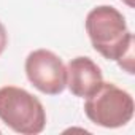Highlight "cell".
I'll use <instances>...</instances> for the list:
<instances>
[{
    "instance_id": "obj_7",
    "label": "cell",
    "mask_w": 135,
    "mask_h": 135,
    "mask_svg": "<svg viewBox=\"0 0 135 135\" xmlns=\"http://www.w3.org/2000/svg\"><path fill=\"white\" fill-rule=\"evenodd\" d=\"M121 2H122V3H126L129 8H133V7H135V2H133V0H121Z\"/></svg>"
},
{
    "instance_id": "obj_5",
    "label": "cell",
    "mask_w": 135,
    "mask_h": 135,
    "mask_svg": "<svg viewBox=\"0 0 135 135\" xmlns=\"http://www.w3.org/2000/svg\"><path fill=\"white\" fill-rule=\"evenodd\" d=\"M67 67V88L75 97L86 99L103 81L100 67L86 56L72 59Z\"/></svg>"
},
{
    "instance_id": "obj_4",
    "label": "cell",
    "mask_w": 135,
    "mask_h": 135,
    "mask_svg": "<svg viewBox=\"0 0 135 135\" xmlns=\"http://www.w3.org/2000/svg\"><path fill=\"white\" fill-rule=\"evenodd\" d=\"M26 76L30 84L46 95H59L67 88V67L52 51L40 48L26 57Z\"/></svg>"
},
{
    "instance_id": "obj_1",
    "label": "cell",
    "mask_w": 135,
    "mask_h": 135,
    "mask_svg": "<svg viewBox=\"0 0 135 135\" xmlns=\"http://www.w3.org/2000/svg\"><path fill=\"white\" fill-rule=\"evenodd\" d=\"M84 27L92 48L108 60L116 62L135 43L124 15L111 5L92 8L86 16Z\"/></svg>"
},
{
    "instance_id": "obj_6",
    "label": "cell",
    "mask_w": 135,
    "mask_h": 135,
    "mask_svg": "<svg viewBox=\"0 0 135 135\" xmlns=\"http://www.w3.org/2000/svg\"><path fill=\"white\" fill-rule=\"evenodd\" d=\"M8 46V32L5 29V26L0 22V56L3 54V51Z\"/></svg>"
},
{
    "instance_id": "obj_2",
    "label": "cell",
    "mask_w": 135,
    "mask_h": 135,
    "mask_svg": "<svg viewBox=\"0 0 135 135\" xmlns=\"http://www.w3.org/2000/svg\"><path fill=\"white\" fill-rule=\"evenodd\" d=\"M0 121L21 135H38L46 127L43 103L18 86L0 88Z\"/></svg>"
},
{
    "instance_id": "obj_3",
    "label": "cell",
    "mask_w": 135,
    "mask_h": 135,
    "mask_svg": "<svg viewBox=\"0 0 135 135\" xmlns=\"http://www.w3.org/2000/svg\"><path fill=\"white\" fill-rule=\"evenodd\" d=\"M84 113L88 119L105 129H118L129 124L135 113L133 97L114 83L102 84L86 97Z\"/></svg>"
}]
</instances>
